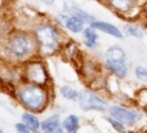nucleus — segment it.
<instances>
[{
  "label": "nucleus",
  "mask_w": 147,
  "mask_h": 133,
  "mask_svg": "<svg viewBox=\"0 0 147 133\" xmlns=\"http://www.w3.org/2000/svg\"><path fill=\"white\" fill-rule=\"evenodd\" d=\"M107 60L109 61H125V54L124 50L118 46L110 48L107 52Z\"/></svg>",
  "instance_id": "11"
},
{
  "label": "nucleus",
  "mask_w": 147,
  "mask_h": 133,
  "mask_svg": "<svg viewBox=\"0 0 147 133\" xmlns=\"http://www.w3.org/2000/svg\"><path fill=\"white\" fill-rule=\"evenodd\" d=\"M36 38L42 49L47 54L54 52L57 48L58 34L55 30L49 25H44L38 28L36 30Z\"/></svg>",
  "instance_id": "2"
},
{
  "label": "nucleus",
  "mask_w": 147,
  "mask_h": 133,
  "mask_svg": "<svg viewBox=\"0 0 147 133\" xmlns=\"http://www.w3.org/2000/svg\"><path fill=\"white\" fill-rule=\"evenodd\" d=\"M0 133H3V130L1 129H0Z\"/></svg>",
  "instance_id": "23"
},
{
  "label": "nucleus",
  "mask_w": 147,
  "mask_h": 133,
  "mask_svg": "<svg viewBox=\"0 0 147 133\" xmlns=\"http://www.w3.org/2000/svg\"><path fill=\"white\" fill-rule=\"evenodd\" d=\"M110 111H111V115L113 118H115L119 122L128 125H131L135 124V122L138 118V113L119 106H113Z\"/></svg>",
  "instance_id": "6"
},
{
  "label": "nucleus",
  "mask_w": 147,
  "mask_h": 133,
  "mask_svg": "<svg viewBox=\"0 0 147 133\" xmlns=\"http://www.w3.org/2000/svg\"><path fill=\"white\" fill-rule=\"evenodd\" d=\"M10 48L14 56L22 58L30 51L31 43L26 36L18 35L11 40Z\"/></svg>",
  "instance_id": "5"
},
{
  "label": "nucleus",
  "mask_w": 147,
  "mask_h": 133,
  "mask_svg": "<svg viewBox=\"0 0 147 133\" xmlns=\"http://www.w3.org/2000/svg\"><path fill=\"white\" fill-rule=\"evenodd\" d=\"M71 12H72L74 15H75L76 17L81 18L82 20H83V21H85V22H90V21H91V23H92L93 20H94L93 17H91L90 16H88L87 13L83 12V11H81L80 9H77V8H72V9H71Z\"/></svg>",
  "instance_id": "17"
},
{
  "label": "nucleus",
  "mask_w": 147,
  "mask_h": 133,
  "mask_svg": "<svg viewBox=\"0 0 147 133\" xmlns=\"http://www.w3.org/2000/svg\"><path fill=\"white\" fill-rule=\"evenodd\" d=\"M64 129L70 133L76 132L79 128V119L75 115L68 116L63 122Z\"/></svg>",
  "instance_id": "12"
},
{
  "label": "nucleus",
  "mask_w": 147,
  "mask_h": 133,
  "mask_svg": "<svg viewBox=\"0 0 147 133\" xmlns=\"http://www.w3.org/2000/svg\"><path fill=\"white\" fill-rule=\"evenodd\" d=\"M41 127L43 131L45 132H55V131H59L60 130V118L57 115H54L48 119L44 120Z\"/></svg>",
  "instance_id": "10"
},
{
  "label": "nucleus",
  "mask_w": 147,
  "mask_h": 133,
  "mask_svg": "<svg viewBox=\"0 0 147 133\" xmlns=\"http://www.w3.org/2000/svg\"><path fill=\"white\" fill-rule=\"evenodd\" d=\"M91 26L94 29H97V30L104 31L107 34H110L115 37H119V38L122 37V33L115 26H113L110 24L104 23V22H92Z\"/></svg>",
  "instance_id": "8"
},
{
  "label": "nucleus",
  "mask_w": 147,
  "mask_h": 133,
  "mask_svg": "<svg viewBox=\"0 0 147 133\" xmlns=\"http://www.w3.org/2000/svg\"><path fill=\"white\" fill-rule=\"evenodd\" d=\"M84 36L86 38V45L88 48H94L96 44L98 36L95 33L94 30L92 28H87L84 30Z\"/></svg>",
  "instance_id": "15"
},
{
  "label": "nucleus",
  "mask_w": 147,
  "mask_h": 133,
  "mask_svg": "<svg viewBox=\"0 0 147 133\" xmlns=\"http://www.w3.org/2000/svg\"><path fill=\"white\" fill-rule=\"evenodd\" d=\"M61 95L67 99H72V100H75L78 98V93L76 91V90H74L73 88L69 87H61Z\"/></svg>",
  "instance_id": "16"
},
{
  "label": "nucleus",
  "mask_w": 147,
  "mask_h": 133,
  "mask_svg": "<svg viewBox=\"0 0 147 133\" xmlns=\"http://www.w3.org/2000/svg\"><path fill=\"white\" fill-rule=\"evenodd\" d=\"M23 118V121L24 123L30 129V130H37L40 126V123H39V120L38 118L33 115V114H30V113H24L22 117Z\"/></svg>",
  "instance_id": "14"
},
{
  "label": "nucleus",
  "mask_w": 147,
  "mask_h": 133,
  "mask_svg": "<svg viewBox=\"0 0 147 133\" xmlns=\"http://www.w3.org/2000/svg\"><path fill=\"white\" fill-rule=\"evenodd\" d=\"M41 1H42L44 4H46L48 5H52L54 3L55 0H41Z\"/></svg>",
  "instance_id": "22"
},
{
  "label": "nucleus",
  "mask_w": 147,
  "mask_h": 133,
  "mask_svg": "<svg viewBox=\"0 0 147 133\" xmlns=\"http://www.w3.org/2000/svg\"><path fill=\"white\" fill-rule=\"evenodd\" d=\"M61 23L64 24V26L74 33H78L82 30L83 29V20L77 17H61Z\"/></svg>",
  "instance_id": "7"
},
{
  "label": "nucleus",
  "mask_w": 147,
  "mask_h": 133,
  "mask_svg": "<svg viewBox=\"0 0 147 133\" xmlns=\"http://www.w3.org/2000/svg\"><path fill=\"white\" fill-rule=\"evenodd\" d=\"M18 97L22 103L32 111L40 110L46 99L44 91L37 86H30L22 88L18 92Z\"/></svg>",
  "instance_id": "1"
},
{
  "label": "nucleus",
  "mask_w": 147,
  "mask_h": 133,
  "mask_svg": "<svg viewBox=\"0 0 147 133\" xmlns=\"http://www.w3.org/2000/svg\"><path fill=\"white\" fill-rule=\"evenodd\" d=\"M107 69L120 78H124L127 74V68L125 61H109L107 60Z\"/></svg>",
  "instance_id": "9"
},
{
  "label": "nucleus",
  "mask_w": 147,
  "mask_h": 133,
  "mask_svg": "<svg viewBox=\"0 0 147 133\" xmlns=\"http://www.w3.org/2000/svg\"><path fill=\"white\" fill-rule=\"evenodd\" d=\"M16 129L19 131V132H22V133H29L30 131V129L24 123H18V124H16Z\"/></svg>",
  "instance_id": "21"
},
{
  "label": "nucleus",
  "mask_w": 147,
  "mask_h": 133,
  "mask_svg": "<svg viewBox=\"0 0 147 133\" xmlns=\"http://www.w3.org/2000/svg\"><path fill=\"white\" fill-rule=\"evenodd\" d=\"M110 4L116 10L125 12L131 8L132 0H110Z\"/></svg>",
  "instance_id": "13"
},
{
  "label": "nucleus",
  "mask_w": 147,
  "mask_h": 133,
  "mask_svg": "<svg viewBox=\"0 0 147 133\" xmlns=\"http://www.w3.org/2000/svg\"><path fill=\"white\" fill-rule=\"evenodd\" d=\"M108 122L113 126V128L118 130V131H124L125 130V128L123 126V124H121V122H119V120H114V119H112V118H107Z\"/></svg>",
  "instance_id": "20"
},
{
  "label": "nucleus",
  "mask_w": 147,
  "mask_h": 133,
  "mask_svg": "<svg viewBox=\"0 0 147 133\" xmlns=\"http://www.w3.org/2000/svg\"><path fill=\"white\" fill-rule=\"evenodd\" d=\"M125 30L127 32V34H129L130 36H133L136 37H141L143 36V32L142 30L133 25H126L125 26Z\"/></svg>",
  "instance_id": "18"
},
{
  "label": "nucleus",
  "mask_w": 147,
  "mask_h": 133,
  "mask_svg": "<svg viewBox=\"0 0 147 133\" xmlns=\"http://www.w3.org/2000/svg\"><path fill=\"white\" fill-rule=\"evenodd\" d=\"M26 79L34 84L42 85L47 81V74L44 66L40 62L30 63L25 69Z\"/></svg>",
  "instance_id": "3"
},
{
  "label": "nucleus",
  "mask_w": 147,
  "mask_h": 133,
  "mask_svg": "<svg viewBox=\"0 0 147 133\" xmlns=\"http://www.w3.org/2000/svg\"><path fill=\"white\" fill-rule=\"evenodd\" d=\"M79 103L83 110H106L107 104L94 93L83 91L79 96Z\"/></svg>",
  "instance_id": "4"
},
{
  "label": "nucleus",
  "mask_w": 147,
  "mask_h": 133,
  "mask_svg": "<svg viewBox=\"0 0 147 133\" xmlns=\"http://www.w3.org/2000/svg\"><path fill=\"white\" fill-rule=\"evenodd\" d=\"M136 75L139 80L143 81H147V69H145L143 66H138L136 69Z\"/></svg>",
  "instance_id": "19"
}]
</instances>
